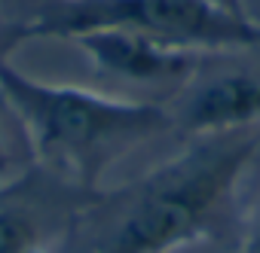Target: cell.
Wrapping results in <instances>:
<instances>
[{"instance_id": "obj_1", "label": "cell", "mask_w": 260, "mask_h": 253, "mask_svg": "<svg viewBox=\"0 0 260 253\" xmlns=\"http://www.w3.org/2000/svg\"><path fill=\"white\" fill-rule=\"evenodd\" d=\"M0 98L34 156L83 189H92L122 153L150 141L172 122L153 101L43 82L10 61H0Z\"/></svg>"}, {"instance_id": "obj_2", "label": "cell", "mask_w": 260, "mask_h": 253, "mask_svg": "<svg viewBox=\"0 0 260 253\" xmlns=\"http://www.w3.org/2000/svg\"><path fill=\"white\" fill-rule=\"evenodd\" d=\"M260 132L211 135L144 177L101 253H175L217 232Z\"/></svg>"}, {"instance_id": "obj_3", "label": "cell", "mask_w": 260, "mask_h": 253, "mask_svg": "<svg viewBox=\"0 0 260 253\" xmlns=\"http://www.w3.org/2000/svg\"><path fill=\"white\" fill-rule=\"evenodd\" d=\"M101 28L135 31L196 52L260 46V22L220 0H46L34 19L13 28L7 43L74 40Z\"/></svg>"}, {"instance_id": "obj_4", "label": "cell", "mask_w": 260, "mask_h": 253, "mask_svg": "<svg viewBox=\"0 0 260 253\" xmlns=\"http://www.w3.org/2000/svg\"><path fill=\"white\" fill-rule=\"evenodd\" d=\"M71 43L80 46L107 73L122 79H138V82H178L199 67L196 49L169 46L162 40L135 31H119V28L86 31L77 34Z\"/></svg>"}, {"instance_id": "obj_5", "label": "cell", "mask_w": 260, "mask_h": 253, "mask_svg": "<svg viewBox=\"0 0 260 253\" xmlns=\"http://www.w3.org/2000/svg\"><path fill=\"white\" fill-rule=\"evenodd\" d=\"M184 125L199 135H233L260 125V76L223 73L190 95L184 104Z\"/></svg>"}, {"instance_id": "obj_6", "label": "cell", "mask_w": 260, "mask_h": 253, "mask_svg": "<svg viewBox=\"0 0 260 253\" xmlns=\"http://www.w3.org/2000/svg\"><path fill=\"white\" fill-rule=\"evenodd\" d=\"M0 253H52V250L31 214L0 210Z\"/></svg>"}, {"instance_id": "obj_7", "label": "cell", "mask_w": 260, "mask_h": 253, "mask_svg": "<svg viewBox=\"0 0 260 253\" xmlns=\"http://www.w3.org/2000/svg\"><path fill=\"white\" fill-rule=\"evenodd\" d=\"M10 183V153H7V138L4 129H0V189Z\"/></svg>"}, {"instance_id": "obj_8", "label": "cell", "mask_w": 260, "mask_h": 253, "mask_svg": "<svg viewBox=\"0 0 260 253\" xmlns=\"http://www.w3.org/2000/svg\"><path fill=\"white\" fill-rule=\"evenodd\" d=\"M242 253H260V214H257V220H254V226H251V235H248Z\"/></svg>"}, {"instance_id": "obj_9", "label": "cell", "mask_w": 260, "mask_h": 253, "mask_svg": "<svg viewBox=\"0 0 260 253\" xmlns=\"http://www.w3.org/2000/svg\"><path fill=\"white\" fill-rule=\"evenodd\" d=\"M220 4L230 7V10H236V13H245V10H242V0H220Z\"/></svg>"}]
</instances>
